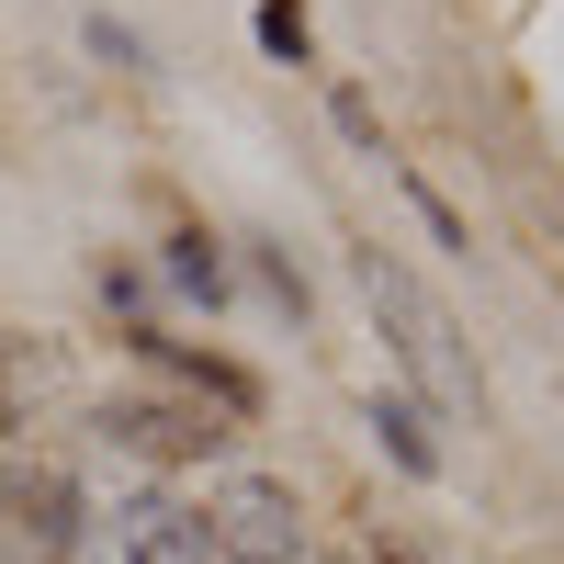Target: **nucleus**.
<instances>
[{
  "label": "nucleus",
  "mask_w": 564,
  "mask_h": 564,
  "mask_svg": "<svg viewBox=\"0 0 564 564\" xmlns=\"http://www.w3.org/2000/svg\"><path fill=\"white\" fill-rule=\"evenodd\" d=\"M361 271V294H372V316H384V339H395V361L417 372V395H430V406H475V361H463L452 350V316H441V294H430V282H417L395 249H361L350 260Z\"/></svg>",
  "instance_id": "1"
},
{
  "label": "nucleus",
  "mask_w": 564,
  "mask_h": 564,
  "mask_svg": "<svg viewBox=\"0 0 564 564\" xmlns=\"http://www.w3.org/2000/svg\"><path fill=\"white\" fill-rule=\"evenodd\" d=\"M204 542H215V564H294L305 553V508H294L282 475H226L204 497Z\"/></svg>",
  "instance_id": "2"
},
{
  "label": "nucleus",
  "mask_w": 564,
  "mask_h": 564,
  "mask_svg": "<svg viewBox=\"0 0 564 564\" xmlns=\"http://www.w3.org/2000/svg\"><path fill=\"white\" fill-rule=\"evenodd\" d=\"M124 564H215L204 508H181V497H135V508H124Z\"/></svg>",
  "instance_id": "3"
},
{
  "label": "nucleus",
  "mask_w": 564,
  "mask_h": 564,
  "mask_svg": "<svg viewBox=\"0 0 564 564\" xmlns=\"http://www.w3.org/2000/svg\"><path fill=\"white\" fill-rule=\"evenodd\" d=\"M102 441L135 452V463H181V452H204V406H102Z\"/></svg>",
  "instance_id": "4"
},
{
  "label": "nucleus",
  "mask_w": 564,
  "mask_h": 564,
  "mask_svg": "<svg viewBox=\"0 0 564 564\" xmlns=\"http://www.w3.org/2000/svg\"><path fill=\"white\" fill-rule=\"evenodd\" d=\"M135 350H148V361H170V372H181V384H193V395H215V406H238V417L260 406V384H249L238 361H215V350H181V339H159V327H135Z\"/></svg>",
  "instance_id": "5"
},
{
  "label": "nucleus",
  "mask_w": 564,
  "mask_h": 564,
  "mask_svg": "<svg viewBox=\"0 0 564 564\" xmlns=\"http://www.w3.org/2000/svg\"><path fill=\"white\" fill-rule=\"evenodd\" d=\"M372 441H384L406 475H441V441H430V417H417L406 395H372Z\"/></svg>",
  "instance_id": "6"
},
{
  "label": "nucleus",
  "mask_w": 564,
  "mask_h": 564,
  "mask_svg": "<svg viewBox=\"0 0 564 564\" xmlns=\"http://www.w3.org/2000/svg\"><path fill=\"white\" fill-rule=\"evenodd\" d=\"M170 282H181L193 305H226V260H215L204 226H181V238H170Z\"/></svg>",
  "instance_id": "7"
},
{
  "label": "nucleus",
  "mask_w": 564,
  "mask_h": 564,
  "mask_svg": "<svg viewBox=\"0 0 564 564\" xmlns=\"http://www.w3.org/2000/svg\"><path fill=\"white\" fill-rule=\"evenodd\" d=\"M249 34L271 45V57H294V68H305V45H316V34H305V0H260V12H249Z\"/></svg>",
  "instance_id": "8"
},
{
  "label": "nucleus",
  "mask_w": 564,
  "mask_h": 564,
  "mask_svg": "<svg viewBox=\"0 0 564 564\" xmlns=\"http://www.w3.org/2000/svg\"><path fill=\"white\" fill-rule=\"evenodd\" d=\"M90 57H113V68H148V45H135L113 12H90Z\"/></svg>",
  "instance_id": "9"
},
{
  "label": "nucleus",
  "mask_w": 564,
  "mask_h": 564,
  "mask_svg": "<svg viewBox=\"0 0 564 564\" xmlns=\"http://www.w3.org/2000/svg\"><path fill=\"white\" fill-rule=\"evenodd\" d=\"M0 441H12V395H0Z\"/></svg>",
  "instance_id": "10"
}]
</instances>
